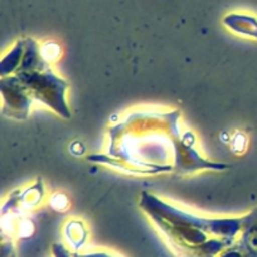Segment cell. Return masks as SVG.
Wrapping results in <instances>:
<instances>
[{"label":"cell","instance_id":"obj_1","mask_svg":"<svg viewBox=\"0 0 257 257\" xmlns=\"http://www.w3.org/2000/svg\"><path fill=\"white\" fill-rule=\"evenodd\" d=\"M243 243V251L247 252L248 254H251L252 257H257V216L254 217V222L252 228L244 234Z\"/></svg>","mask_w":257,"mask_h":257}]
</instances>
